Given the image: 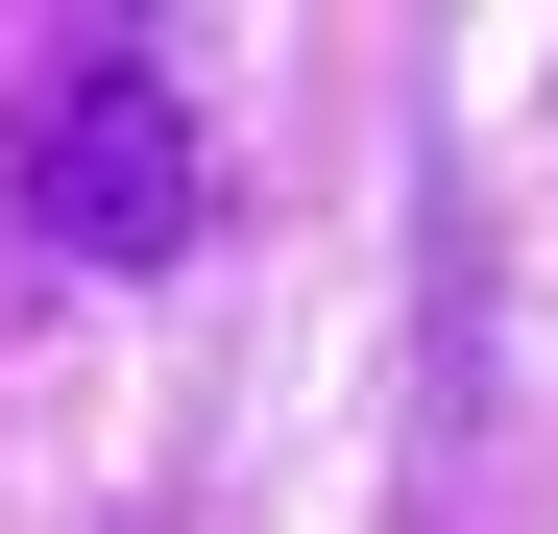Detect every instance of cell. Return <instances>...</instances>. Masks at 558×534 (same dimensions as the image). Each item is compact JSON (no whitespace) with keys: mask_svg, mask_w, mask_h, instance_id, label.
Masks as SVG:
<instances>
[{"mask_svg":"<svg viewBox=\"0 0 558 534\" xmlns=\"http://www.w3.org/2000/svg\"><path fill=\"white\" fill-rule=\"evenodd\" d=\"M195 219H219L195 98H170L146 49H49V98H25V243H73V267H170Z\"/></svg>","mask_w":558,"mask_h":534,"instance_id":"obj_1","label":"cell"}]
</instances>
